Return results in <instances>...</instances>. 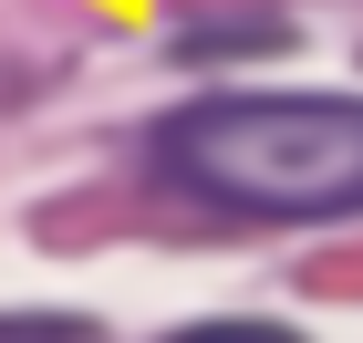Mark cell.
Masks as SVG:
<instances>
[{"mask_svg": "<svg viewBox=\"0 0 363 343\" xmlns=\"http://www.w3.org/2000/svg\"><path fill=\"white\" fill-rule=\"evenodd\" d=\"M167 177L250 219H353L363 208V104L353 94H218L167 114Z\"/></svg>", "mask_w": 363, "mask_h": 343, "instance_id": "1", "label": "cell"}, {"mask_svg": "<svg viewBox=\"0 0 363 343\" xmlns=\"http://www.w3.org/2000/svg\"><path fill=\"white\" fill-rule=\"evenodd\" d=\"M0 343H104V333L73 312H0Z\"/></svg>", "mask_w": 363, "mask_h": 343, "instance_id": "2", "label": "cell"}, {"mask_svg": "<svg viewBox=\"0 0 363 343\" xmlns=\"http://www.w3.org/2000/svg\"><path fill=\"white\" fill-rule=\"evenodd\" d=\"M167 343H301L291 322H187V333H167Z\"/></svg>", "mask_w": 363, "mask_h": 343, "instance_id": "3", "label": "cell"}]
</instances>
